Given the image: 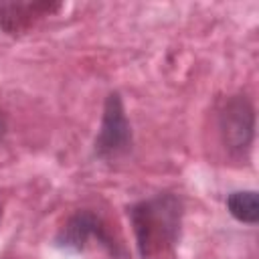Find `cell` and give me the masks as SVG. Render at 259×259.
<instances>
[{"mask_svg": "<svg viewBox=\"0 0 259 259\" xmlns=\"http://www.w3.org/2000/svg\"><path fill=\"white\" fill-rule=\"evenodd\" d=\"M4 132H6V121H4V115H2V111H0V138L4 136Z\"/></svg>", "mask_w": 259, "mask_h": 259, "instance_id": "cell-7", "label": "cell"}, {"mask_svg": "<svg viewBox=\"0 0 259 259\" xmlns=\"http://www.w3.org/2000/svg\"><path fill=\"white\" fill-rule=\"evenodd\" d=\"M132 140L127 119L123 115V107L117 95H109L105 103V115L101 123V132L95 140V150L99 156H117L119 152L127 150Z\"/></svg>", "mask_w": 259, "mask_h": 259, "instance_id": "cell-3", "label": "cell"}, {"mask_svg": "<svg viewBox=\"0 0 259 259\" xmlns=\"http://www.w3.org/2000/svg\"><path fill=\"white\" fill-rule=\"evenodd\" d=\"M89 239H97L101 245H105L113 251V243L107 235V229H105L103 221L99 217H95L93 212L83 210V212H77L75 217L69 219L67 227L63 229V233L59 237V243L65 245V247L83 249Z\"/></svg>", "mask_w": 259, "mask_h": 259, "instance_id": "cell-4", "label": "cell"}, {"mask_svg": "<svg viewBox=\"0 0 259 259\" xmlns=\"http://www.w3.org/2000/svg\"><path fill=\"white\" fill-rule=\"evenodd\" d=\"M61 4H51V2H10V4H0V28L16 34L26 30L36 18L47 16L55 10H59Z\"/></svg>", "mask_w": 259, "mask_h": 259, "instance_id": "cell-5", "label": "cell"}, {"mask_svg": "<svg viewBox=\"0 0 259 259\" xmlns=\"http://www.w3.org/2000/svg\"><path fill=\"white\" fill-rule=\"evenodd\" d=\"M219 125H221L223 142L227 144L229 150L243 152L245 148H249L253 140V127H255L251 103L243 95L231 97L221 109Z\"/></svg>", "mask_w": 259, "mask_h": 259, "instance_id": "cell-2", "label": "cell"}, {"mask_svg": "<svg viewBox=\"0 0 259 259\" xmlns=\"http://www.w3.org/2000/svg\"><path fill=\"white\" fill-rule=\"evenodd\" d=\"M182 204L174 194H156L130 210L138 249L144 259L164 255L178 239Z\"/></svg>", "mask_w": 259, "mask_h": 259, "instance_id": "cell-1", "label": "cell"}, {"mask_svg": "<svg viewBox=\"0 0 259 259\" xmlns=\"http://www.w3.org/2000/svg\"><path fill=\"white\" fill-rule=\"evenodd\" d=\"M227 206H229V212L241 223L253 225L259 219V200H257V192L253 190L233 192L227 198Z\"/></svg>", "mask_w": 259, "mask_h": 259, "instance_id": "cell-6", "label": "cell"}]
</instances>
